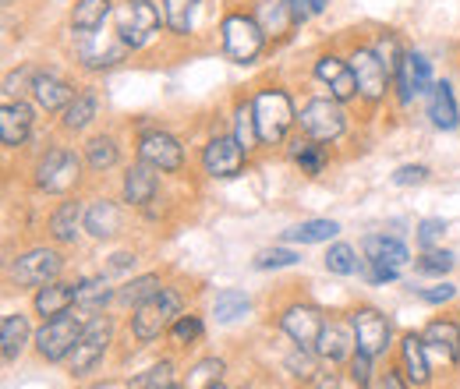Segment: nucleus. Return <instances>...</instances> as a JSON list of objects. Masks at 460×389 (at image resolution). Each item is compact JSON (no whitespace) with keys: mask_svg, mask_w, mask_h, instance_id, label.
<instances>
[{"mask_svg":"<svg viewBox=\"0 0 460 389\" xmlns=\"http://www.w3.org/2000/svg\"><path fill=\"white\" fill-rule=\"evenodd\" d=\"M344 54L350 60V67H354V78H358V107L368 117H376L394 100V75L386 71V64L372 50L368 36L344 40Z\"/></svg>","mask_w":460,"mask_h":389,"instance_id":"7ed1b4c3","label":"nucleus"},{"mask_svg":"<svg viewBox=\"0 0 460 389\" xmlns=\"http://www.w3.org/2000/svg\"><path fill=\"white\" fill-rule=\"evenodd\" d=\"M248 11L255 14V22L262 25L266 40L277 47V43H288L297 29V22L290 18L288 4L284 0H248Z\"/></svg>","mask_w":460,"mask_h":389,"instance_id":"bb28decb","label":"nucleus"},{"mask_svg":"<svg viewBox=\"0 0 460 389\" xmlns=\"http://www.w3.org/2000/svg\"><path fill=\"white\" fill-rule=\"evenodd\" d=\"M361 255L368 266H383V270H403L411 262V252L401 237H386V234H368L361 241Z\"/></svg>","mask_w":460,"mask_h":389,"instance_id":"2f4dec72","label":"nucleus"},{"mask_svg":"<svg viewBox=\"0 0 460 389\" xmlns=\"http://www.w3.org/2000/svg\"><path fill=\"white\" fill-rule=\"evenodd\" d=\"M224 361L220 358H206V361H199L191 372H188V383L184 386L188 389H202V386H209V383H220V376H224Z\"/></svg>","mask_w":460,"mask_h":389,"instance_id":"09e8293b","label":"nucleus"},{"mask_svg":"<svg viewBox=\"0 0 460 389\" xmlns=\"http://www.w3.org/2000/svg\"><path fill=\"white\" fill-rule=\"evenodd\" d=\"M78 82L75 78H67V75H60L54 67H40L36 71V78H32V103L40 107V113H47V117H60L64 107L78 96Z\"/></svg>","mask_w":460,"mask_h":389,"instance_id":"a211bd4d","label":"nucleus"},{"mask_svg":"<svg viewBox=\"0 0 460 389\" xmlns=\"http://www.w3.org/2000/svg\"><path fill=\"white\" fill-rule=\"evenodd\" d=\"M432 82H436L432 60L421 54V50L407 47V57H403L401 71L394 75V100H397V107H411L418 96H429Z\"/></svg>","mask_w":460,"mask_h":389,"instance_id":"f3484780","label":"nucleus"},{"mask_svg":"<svg viewBox=\"0 0 460 389\" xmlns=\"http://www.w3.org/2000/svg\"><path fill=\"white\" fill-rule=\"evenodd\" d=\"M372 361H376V358H368L365 350H354V354H350V361H347V379L358 389L372 386Z\"/></svg>","mask_w":460,"mask_h":389,"instance_id":"3c124183","label":"nucleus"},{"mask_svg":"<svg viewBox=\"0 0 460 389\" xmlns=\"http://www.w3.org/2000/svg\"><path fill=\"white\" fill-rule=\"evenodd\" d=\"M457 89H460V60H457Z\"/></svg>","mask_w":460,"mask_h":389,"instance_id":"0e129e2a","label":"nucleus"},{"mask_svg":"<svg viewBox=\"0 0 460 389\" xmlns=\"http://www.w3.org/2000/svg\"><path fill=\"white\" fill-rule=\"evenodd\" d=\"M135 160L156 167L164 177H181L188 167V149H184L181 135H173L171 128L153 124L135 135Z\"/></svg>","mask_w":460,"mask_h":389,"instance_id":"6e6552de","label":"nucleus"},{"mask_svg":"<svg viewBox=\"0 0 460 389\" xmlns=\"http://www.w3.org/2000/svg\"><path fill=\"white\" fill-rule=\"evenodd\" d=\"M230 131H234V138H237L252 156L262 149V142H259V124H255V107H252V93H237V96L230 100Z\"/></svg>","mask_w":460,"mask_h":389,"instance_id":"72a5a7b5","label":"nucleus"},{"mask_svg":"<svg viewBox=\"0 0 460 389\" xmlns=\"http://www.w3.org/2000/svg\"><path fill=\"white\" fill-rule=\"evenodd\" d=\"M326 270L333 273V277H354V273H361V262L365 259H358V248L354 244H330V252H326Z\"/></svg>","mask_w":460,"mask_h":389,"instance_id":"79ce46f5","label":"nucleus"},{"mask_svg":"<svg viewBox=\"0 0 460 389\" xmlns=\"http://www.w3.org/2000/svg\"><path fill=\"white\" fill-rule=\"evenodd\" d=\"M414 270H418L421 277H447V273L454 270V252H439V248H429V252H421V255H418Z\"/></svg>","mask_w":460,"mask_h":389,"instance_id":"49530a36","label":"nucleus"},{"mask_svg":"<svg viewBox=\"0 0 460 389\" xmlns=\"http://www.w3.org/2000/svg\"><path fill=\"white\" fill-rule=\"evenodd\" d=\"M432 177V167H425V164H403V167L394 170V184L397 188H411V184H425Z\"/></svg>","mask_w":460,"mask_h":389,"instance_id":"864d4df0","label":"nucleus"},{"mask_svg":"<svg viewBox=\"0 0 460 389\" xmlns=\"http://www.w3.org/2000/svg\"><path fill=\"white\" fill-rule=\"evenodd\" d=\"M89 389H131V386H124V383H96V386Z\"/></svg>","mask_w":460,"mask_h":389,"instance_id":"052dcab7","label":"nucleus"},{"mask_svg":"<svg viewBox=\"0 0 460 389\" xmlns=\"http://www.w3.org/2000/svg\"><path fill=\"white\" fill-rule=\"evenodd\" d=\"M78 305V279L67 283V279H50L43 283L36 294H32V312L47 323V319H58L64 312H71Z\"/></svg>","mask_w":460,"mask_h":389,"instance_id":"c85d7f7f","label":"nucleus"},{"mask_svg":"<svg viewBox=\"0 0 460 389\" xmlns=\"http://www.w3.org/2000/svg\"><path fill=\"white\" fill-rule=\"evenodd\" d=\"M64 273V255H60V244L50 248V244H36L22 255H14L7 262V279L18 287V290H40L43 283L50 279H60Z\"/></svg>","mask_w":460,"mask_h":389,"instance_id":"9d476101","label":"nucleus"},{"mask_svg":"<svg viewBox=\"0 0 460 389\" xmlns=\"http://www.w3.org/2000/svg\"><path fill=\"white\" fill-rule=\"evenodd\" d=\"M358 350V343H354V330H350V319L341 323V319H330L326 326H323V336H319V343H315V354H319V361H326L330 368H337V365H344L350 361V354Z\"/></svg>","mask_w":460,"mask_h":389,"instance_id":"7c9ffc66","label":"nucleus"},{"mask_svg":"<svg viewBox=\"0 0 460 389\" xmlns=\"http://www.w3.org/2000/svg\"><path fill=\"white\" fill-rule=\"evenodd\" d=\"M85 206H89V199H82V195L60 199L58 206L50 209V217H47V237L60 248L78 244V237L85 230Z\"/></svg>","mask_w":460,"mask_h":389,"instance_id":"4be33fe9","label":"nucleus"},{"mask_svg":"<svg viewBox=\"0 0 460 389\" xmlns=\"http://www.w3.org/2000/svg\"><path fill=\"white\" fill-rule=\"evenodd\" d=\"M128 220V206L120 199L111 195H93L89 206H85V234L96 237V241H111L124 230Z\"/></svg>","mask_w":460,"mask_h":389,"instance_id":"5701e85b","label":"nucleus"},{"mask_svg":"<svg viewBox=\"0 0 460 389\" xmlns=\"http://www.w3.org/2000/svg\"><path fill=\"white\" fill-rule=\"evenodd\" d=\"M85 156L67 146V142H47L32 164V188L40 195H58V199H67V195H78L82 181H85Z\"/></svg>","mask_w":460,"mask_h":389,"instance_id":"f03ea898","label":"nucleus"},{"mask_svg":"<svg viewBox=\"0 0 460 389\" xmlns=\"http://www.w3.org/2000/svg\"><path fill=\"white\" fill-rule=\"evenodd\" d=\"M202 4H206V0H160L164 22H167V36H171V40H191V36H195Z\"/></svg>","mask_w":460,"mask_h":389,"instance_id":"f704fd0d","label":"nucleus"},{"mask_svg":"<svg viewBox=\"0 0 460 389\" xmlns=\"http://www.w3.org/2000/svg\"><path fill=\"white\" fill-rule=\"evenodd\" d=\"M36 336L29 330V315L25 312H7L4 323H0V350H4V361H18L25 354V347L32 343Z\"/></svg>","mask_w":460,"mask_h":389,"instance_id":"c9c22d12","label":"nucleus"},{"mask_svg":"<svg viewBox=\"0 0 460 389\" xmlns=\"http://www.w3.org/2000/svg\"><path fill=\"white\" fill-rule=\"evenodd\" d=\"M284 156H288L290 164L301 170L305 177H323L326 167H330V146H323V142H315V138H308V135H301V131L290 135V142L284 146Z\"/></svg>","mask_w":460,"mask_h":389,"instance_id":"cd10ccee","label":"nucleus"},{"mask_svg":"<svg viewBox=\"0 0 460 389\" xmlns=\"http://www.w3.org/2000/svg\"><path fill=\"white\" fill-rule=\"evenodd\" d=\"M111 343H114V319H107L103 312H100V315H89L85 330H82L75 350H71V358H67V372H71L75 379L93 376L96 365L107 358Z\"/></svg>","mask_w":460,"mask_h":389,"instance_id":"f8f14e48","label":"nucleus"},{"mask_svg":"<svg viewBox=\"0 0 460 389\" xmlns=\"http://www.w3.org/2000/svg\"><path fill=\"white\" fill-rule=\"evenodd\" d=\"M160 389H188V386H181V383H171V386H160Z\"/></svg>","mask_w":460,"mask_h":389,"instance_id":"e2e57ef3","label":"nucleus"},{"mask_svg":"<svg viewBox=\"0 0 460 389\" xmlns=\"http://www.w3.org/2000/svg\"><path fill=\"white\" fill-rule=\"evenodd\" d=\"M241 389H244V386H241Z\"/></svg>","mask_w":460,"mask_h":389,"instance_id":"338daca9","label":"nucleus"},{"mask_svg":"<svg viewBox=\"0 0 460 389\" xmlns=\"http://www.w3.org/2000/svg\"><path fill=\"white\" fill-rule=\"evenodd\" d=\"M252 107H255V124H259V142L262 149H284L297 128V100L288 82L266 78L252 85Z\"/></svg>","mask_w":460,"mask_h":389,"instance_id":"f257e3e1","label":"nucleus"},{"mask_svg":"<svg viewBox=\"0 0 460 389\" xmlns=\"http://www.w3.org/2000/svg\"><path fill=\"white\" fill-rule=\"evenodd\" d=\"M368 43H372V50L379 54V60L386 64L390 75L401 71L403 57H407V43H403V36L397 29H376V32L368 36Z\"/></svg>","mask_w":460,"mask_h":389,"instance_id":"58836bf2","label":"nucleus"},{"mask_svg":"<svg viewBox=\"0 0 460 389\" xmlns=\"http://www.w3.org/2000/svg\"><path fill=\"white\" fill-rule=\"evenodd\" d=\"M290 11V18L297 22V29L301 25H308L312 18H319V14H326L330 11V0H284Z\"/></svg>","mask_w":460,"mask_h":389,"instance_id":"603ef678","label":"nucleus"},{"mask_svg":"<svg viewBox=\"0 0 460 389\" xmlns=\"http://www.w3.org/2000/svg\"><path fill=\"white\" fill-rule=\"evenodd\" d=\"M425 117L436 131H457L460 128V96L450 78H436L429 96H425Z\"/></svg>","mask_w":460,"mask_h":389,"instance_id":"b1692460","label":"nucleus"},{"mask_svg":"<svg viewBox=\"0 0 460 389\" xmlns=\"http://www.w3.org/2000/svg\"><path fill=\"white\" fill-rule=\"evenodd\" d=\"M128 266H135V252H117L114 259L107 262V273H117V270H128Z\"/></svg>","mask_w":460,"mask_h":389,"instance_id":"bf43d9fd","label":"nucleus"},{"mask_svg":"<svg viewBox=\"0 0 460 389\" xmlns=\"http://www.w3.org/2000/svg\"><path fill=\"white\" fill-rule=\"evenodd\" d=\"M202 389H227L224 383H209V386H202Z\"/></svg>","mask_w":460,"mask_h":389,"instance_id":"680f3d73","label":"nucleus"},{"mask_svg":"<svg viewBox=\"0 0 460 389\" xmlns=\"http://www.w3.org/2000/svg\"><path fill=\"white\" fill-rule=\"evenodd\" d=\"M111 301H117V290L107 283V277L78 279V305H75V308H82V312H89V315H100Z\"/></svg>","mask_w":460,"mask_h":389,"instance_id":"4c0bfd02","label":"nucleus"},{"mask_svg":"<svg viewBox=\"0 0 460 389\" xmlns=\"http://www.w3.org/2000/svg\"><path fill=\"white\" fill-rule=\"evenodd\" d=\"M277 326L290 336V343L315 350V343H319V336H323V326H326V315H323V308H315L312 301H288V305L277 312Z\"/></svg>","mask_w":460,"mask_h":389,"instance_id":"dca6fc26","label":"nucleus"},{"mask_svg":"<svg viewBox=\"0 0 460 389\" xmlns=\"http://www.w3.org/2000/svg\"><path fill=\"white\" fill-rule=\"evenodd\" d=\"M171 383H177V368H173L171 358H164V361H156L146 376H138V379L131 383V389H160V386H171Z\"/></svg>","mask_w":460,"mask_h":389,"instance_id":"de8ad7c7","label":"nucleus"},{"mask_svg":"<svg viewBox=\"0 0 460 389\" xmlns=\"http://www.w3.org/2000/svg\"><path fill=\"white\" fill-rule=\"evenodd\" d=\"M36 64H18V67H11L7 71V78H4V103H14V100H25V93H32V78H36Z\"/></svg>","mask_w":460,"mask_h":389,"instance_id":"a18cd8bd","label":"nucleus"},{"mask_svg":"<svg viewBox=\"0 0 460 389\" xmlns=\"http://www.w3.org/2000/svg\"><path fill=\"white\" fill-rule=\"evenodd\" d=\"M252 164V153L234 138V131H209L199 149V170L209 181H234Z\"/></svg>","mask_w":460,"mask_h":389,"instance_id":"1a4fd4ad","label":"nucleus"},{"mask_svg":"<svg viewBox=\"0 0 460 389\" xmlns=\"http://www.w3.org/2000/svg\"><path fill=\"white\" fill-rule=\"evenodd\" d=\"M312 386H315V389H347L344 386V376H341V372H319ZM350 389H358V386H350Z\"/></svg>","mask_w":460,"mask_h":389,"instance_id":"13d9d810","label":"nucleus"},{"mask_svg":"<svg viewBox=\"0 0 460 389\" xmlns=\"http://www.w3.org/2000/svg\"><path fill=\"white\" fill-rule=\"evenodd\" d=\"M421 336H425L432 358H439L443 365H460V323H454V319H432L421 330Z\"/></svg>","mask_w":460,"mask_h":389,"instance_id":"473e14b6","label":"nucleus"},{"mask_svg":"<svg viewBox=\"0 0 460 389\" xmlns=\"http://www.w3.org/2000/svg\"><path fill=\"white\" fill-rule=\"evenodd\" d=\"M297 252H290V248H266V252H259L255 255V270H288V266H297Z\"/></svg>","mask_w":460,"mask_h":389,"instance_id":"8fccbe9b","label":"nucleus"},{"mask_svg":"<svg viewBox=\"0 0 460 389\" xmlns=\"http://www.w3.org/2000/svg\"><path fill=\"white\" fill-rule=\"evenodd\" d=\"M82 156H85V167H89L93 177H107L124 160V142L114 131H93L82 142Z\"/></svg>","mask_w":460,"mask_h":389,"instance_id":"393cba45","label":"nucleus"},{"mask_svg":"<svg viewBox=\"0 0 460 389\" xmlns=\"http://www.w3.org/2000/svg\"><path fill=\"white\" fill-rule=\"evenodd\" d=\"M100 113H103V96H100V89H96V85H82L78 96H75V100L64 107V113L58 117L60 135H67V138L93 135Z\"/></svg>","mask_w":460,"mask_h":389,"instance_id":"aec40b11","label":"nucleus"},{"mask_svg":"<svg viewBox=\"0 0 460 389\" xmlns=\"http://www.w3.org/2000/svg\"><path fill=\"white\" fill-rule=\"evenodd\" d=\"M347 319H350L358 350H365L368 358H383V354L394 347V326H390V319H386L379 308L358 305V308H350Z\"/></svg>","mask_w":460,"mask_h":389,"instance_id":"2eb2a0df","label":"nucleus"},{"mask_svg":"<svg viewBox=\"0 0 460 389\" xmlns=\"http://www.w3.org/2000/svg\"><path fill=\"white\" fill-rule=\"evenodd\" d=\"M206 333V323H202V315H195V312H184L177 323L171 326V343L177 350H188V347H195L199 340Z\"/></svg>","mask_w":460,"mask_h":389,"instance_id":"c03bdc74","label":"nucleus"},{"mask_svg":"<svg viewBox=\"0 0 460 389\" xmlns=\"http://www.w3.org/2000/svg\"><path fill=\"white\" fill-rule=\"evenodd\" d=\"M167 283L160 273H142V277H131L128 283L117 287V305L120 308H138L142 301H149L153 294H160Z\"/></svg>","mask_w":460,"mask_h":389,"instance_id":"e433bc0d","label":"nucleus"},{"mask_svg":"<svg viewBox=\"0 0 460 389\" xmlns=\"http://www.w3.org/2000/svg\"><path fill=\"white\" fill-rule=\"evenodd\" d=\"M297 131L323 146H337L350 131V111L330 93H308L297 103Z\"/></svg>","mask_w":460,"mask_h":389,"instance_id":"423d86ee","label":"nucleus"},{"mask_svg":"<svg viewBox=\"0 0 460 389\" xmlns=\"http://www.w3.org/2000/svg\"><path fill=\"white\" fill-rule=\"evenodd\" d=\"M117 0H71L67 7V32L89 36V32H103L107 22H114Z\"/></svg>","mask_w":460,"mask_h":389,"instance_id":"c756f323","label":"nucleus"},{"mask_svg":"<svg viewBox=\"0 0 460 389\" xmlns=\"http://www.w3.org/2000/svg\"><path fill=\"white\" fill-rule=\"evenodd\" d=\"M160 177H164L160 170L142 164V160L128 164L124 173H120V202H124L128 209H149V206L160 199V188H164Z\"/></svg>","mask_w":460,"mask_h":389,"instance_id":"6ab92c4d","label":"nucleus"},{"mask_svg":"<svg viewBox=\"0 0 460 389\" xmlns=\"http://www.w3.org/2000/svg\"><path fill=\"white\" fill-rule=\"evenodd\" d=\"M184 315V294L177 287H164L160 294H153L149 301H142L131 315V336L138 343H156L160 336L171 333V326Z\"/></svg>","mask_w":460,"mask_h":389,"instance_id":"0eeeda50","label":"nucleus"},{"mask_svg":"<svg viewBox=\"0 0 460 389\" xmlns=\"http://www.w3.org/2000/svg\"><path fill=\"white\" fill-rule=\"evenodd\" d=\"M443 234H447V223L443 220H421L414 237H418V248L429 252V248H436V244L443 241Z\"/></svg>","mask_w":460,"mask_h":389,"instance_id":"5fc2aeb1","label":"nucleus"},{"mask_svg":"<svg viewBox=\"0 0 460 389\" xmlns=\"http://www.w3.org/2000/svg\"><path fill=\"white\" fill-rule=\"evenodd\" d=\"M114 32L131 54L149 50V47L167 32L160 0H117Z\"/></svg>","mask_w":460,"mask_h":389,"instance_id":"39448f33","label":"nucleus"},{"mask_svg":"<svg viewBox=\"0 0 460 389\" xmlns=\"http://www.w3.org/2000/svg\"><path fill=\"white\" fill-rule=\"evenodd\" d=\"M252 312V301L241 294V290H224V294H217V301H213V319L217 323H237V319H244Z\"/></svg>","mask_w":460,"mask_h":389,"instance_id":"a19ab883","label":"nucleus"},{"mask_svg":"<svg viewBox=\"0 0 460 389\" xmlns=\"http://www.w3.org/2000/svg\"><path fill=\"white\" fill-rule=\"evenodd\" d=\"M217 32H220V54L227 57L230 64L252 67L270 50V40H266L262 25L255 22V14L248 11V4L244 7L230 4L227 11L220 14V22H217Z\"/></svg>","mask_w":460,"mask_h":389,"instance_id":"20e7f679","label":"nucleus"},{"mask_svg":"<svg viewBox=\"0 0 460 389\" xmlns=\"http://www.w3.org/2000/svg\"><path fill=\"white\" fill-rule=\"evenodd\" d=\"M36 113H40V107L29 103V100H14V103L0 107V142H4L7 153H18V149H25L32 142L36 120H40Z\"/></svg>","mask_w":460,"mask_h":389,"instance_id":"412c9836","label":"nucleus"},{"mask_svg":"<svg viewBox=\"0 0 460 389\" xmlns=\"http://www.w3.org/2000/svg\"><path fill=\"white\" fill-rule=\"evenodd\" d=\"M312 78L341 103H358V78H354V67L341 47H323L319 54L312 57Z\"/></svg>","mask_w":460,"mask_h":389,"instance_id":"4468645a","label":"nucleus"},{"mask_svg":"<svg viewBox=\"0 0 460 389\" xmlns=\"http://www.w3.org/2000/svg\"><path fill=\"white\" fill-rule=\"evenodd\" d=\"M341 234V223L337 220H305L294 223L290 230H284V241L290 244H326Z\"/></svg>","mask_w":460,"mask_h":389,"instance_id":"ea45409f","label":"nucleus"},{"mask_svg":"<svg viewBox=\"0 0 460 389\" xmlns=\"http://www.w3.org/2000/svg\"><path fill=\"white\" fill-rule=\"evenodd\" d=\"M4 4H7V7H11V4H18V0H4Z\"/></svg>","mask_w":460,"mask_h":389,"instance_id":"69168bd1","label":"nucleus"},{"mask_svg":"<svg viewBox=\"0 0 460 389\" xmlns=\"http://www.w3.org/2000/svg\"><path fill=\"white\" fill-rule=\"evenodd\" d=\"M75 36V47H71V64L75 67H82L85 75H103V71H114L120 67L131 50L117 40V32L111 36H103V32H89V36H78V32H71Z\"/></svg>","mask_w":460,"mask_h":389,"instance_id":"ddd939ff","label":"nucleus"},{"mask_svg":"<svg viewBox=\"0 0 460 389\" xmlns=\"http://www.w3.org/2000/svg\"><path fill=\"white\" fill-rule=\"evenodd\" d=\"M401 372L414 389H425L432 383V354L421 333L401 336Z\"/></svg>","mask_w":460,"mask_h":389,"instance_id":"a878e982","label":"nucleus"},{"mask_svg":"<svg viewBox=\"0 0 460 389\" xmlns=\"http://www.w3.org/2000/svg\"><path fill=\"white\" fill-rule=\"evenodd\" d=\"M315 358H319L315 350H308V347H297V343H294V350L284 358V368H288V376L294 379V383H315V376H319Z\"/></svg>","mask_w":460,"mask_h":389,"instance_id":"37998d69","label":"nucleus"},{"mask_svg":"<svg viewBox=\"0 0 460 389\" xmlns=\"http://www.w3.org/2000/svg\"><path fill=\"white\" fill-rule=\"evenodd\" d=\"M414 294H418L425 305H447V301L457 297V287H454V283H436V287H418Z\"/></svg>","mask_w":460,"mask_h":389,"instance_id":"6e6d98bb","label":"nucleus"},{"mask_svg":"<svg viewBox=\"0 0 460 389\" xmlns=\"http://www.w3.org/2000/svg\"><path fill=\"white\" fill-rule=\"evenodd\" d=\"M379 389H414V386L407 383V376H403L401 365H397V368H386V372H383V379H379Z\"/></svg>","mask_w":460,"mask_h":389,"instance_id":"4d7b16f0","label":"nucleus"},{"mask_svg":"<svg viewBox=\"0 0 460 389\" xmlns=\"http://www.w3.org/2000/svg\"><path fill=\"white\" fill-rule=\"evenodd\" d=\"M85 323H89V312H82V308H71V312H64L58 319H47L36 330V340H32L36 343V354L43 361H50V365L67 361L71 350H75V343H78V336L85 330Z\"/></svg>","mask_w":460,"mask_h":389,"instance_id":"9b49d317","label":"nucleus"}]
</instances>
